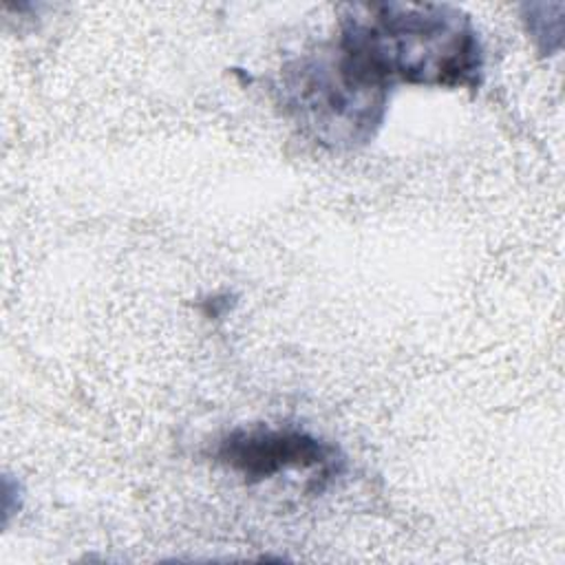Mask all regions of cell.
Segmentation results:
<instances>
[{
	"label": "cell",
	"instance_id": "obj_2",
	"mask_svg": "<svg viewBox=\"0 0 565 565\" xmlns=\"http://www.w3.org/2000/svg\"><path fill=\"white\" fill-rule=\"evenodd\" d=\"M278 90L294 124L331 150L373 141L391 102V88L362 75L335 42L285 64Z\"/></svg>",
	"mask_w": 565,
	"mask_h": 565
},
{
	"label": "cell",
	"instance_id": "obj_4",
	"mask_svg": "<svg viewBox=\"0 0 565 565\" xmlns=\"http://www.w3.org/2000/svg\"><path fill=\"white\" fill-rule=\"evenodd\" d=\"M563 2L523 4L525 29L541 55H556L563 46Z\"/></svg>",
	"mask_w": 565,
	"mask_h": 565
},
{
	"label": "cell",
	"instance_id": "obj_1",
	"mask_svg": "<svg viewBox=\"0 0 565 565\" xmlns=\"http://www.w3.org/2000/svg\"><path fill=\"white\" fill-rule=\"evenodd\" d=\"M340 53L369 79L433 88L483 82V46L472 18L446 2H349L338 9Z\"/></svg>",
	"mask_w": 565,
	"mask_h": 565
},
{
	"label": "cell",
	"instance_id": "obj_3",
	"mask_svg": "<svg viewBox=\"0 0 565 565\" xmlns=\"http://www.w3.org/2000/svg\"><path fill=\"white\" fill-rule=\"evenodd\" d=\"M214 459L245 483H260L282 472H313L316 486L322 488L342 472L338 448L298 426H238L218 439Z\"/></svg>",
	"mask_w": 565,
	"mask_h": 565
}]
</instances>
